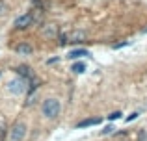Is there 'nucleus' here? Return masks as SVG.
Returning <instances> with one entry per match:
<instances>
[{
	"label": "nucleus",
	"instance_id": "nucleus-6",
	"mask_svg": "<svg viewBox=\"0 0 147 141\" xmlns=\"http://www.w3.org/2000/svg\"><path fill=\"white\" fill-rule=\"evenodd\" d=\"M41 35L45 37V39H56V35H58V26L56 24H47V26H43V30H41Z\"/></svg>",
	"mask_w": 147,
	"mask_h": 141
},
{
	"label": "nucleus",
	"instance_id": "nucleus-7",
	"mask_svg": "<svg viewBox=\"0 0 147 141\" xmlns=\"http://www.w3.org/2000/svg\"><path fill=\"white\" fill-rule=\"evenodd\" d=\"M15 71H17V74L21 76V78H24V80H32V76H34V72H32V69H30L28 65H19Z\"/></svg>",
	"mask_w": 147,
	"mask_h": 141
},
{
	"label": "nucleus",
	"instance_id": "nucleus-12",
	"mask_svg": "<svg viewBox=\"0 0 147 141\" xmlns=\"http://www.w3.org/2000/svg\"><path fill=\"white\" fill-rule=\"evenodd\" d=\"M138 141H147V128H142L138 132Z\"/></svg>",
	"mask_w": 147,
	"mask_h": 141
},
{
	"label": "nucleus",
	"instance_id": "nucleus-3",
	"mask_svg": "<svg viewBox=\"0 0 147 141\" xmlns=\"http://www.w3.org/2000/svg\"><path fill=\"white\" fill-rule=\"evenodd\" d=\"M26 130H28L26 123H22V121L15 123L13 126H11V130H9V141H22L24 136H26Z\"/></svg>",
	"mask_w": 147,
	"mask_h": 141
},
{
	"label": "nucleus",
	"instance_id": "nucleus-5",
	"mask_svg": "<svg viewBox=\"0 0 147 141\" xmlns=\"http://www.w3.org/2000/svg\"><path fill=\"white\" fill-rule=\"evenodd\" d=\"M32 21H34V15L28 11V13H24V15H21V17L15 19V28L17 30H24V28H28V26L32 24Z\"/></svg>",
	"mask_w": 147,
	"mask_h": 141
},
{
	"label": "nucleus",
	"instance_id": "nucleus-19",
	"mask_svg": "<svg viewBox=\"0 0 147 141\" xmlns=\"http://www.w3.org/2000/svg\"><path fill=\"white\" fill-rule=\"evenodd\" d=\"M0 74H2V71H0Z\"/></svg>",
	"mask_w": 147,
	"mask_h": 141
},
{
	"label": "nucleus",
	"instance_id": "nucleus-1",
	"mask_svg": "<svg viewBox=\"0 0 147 141\" xmlns=\"http://www.w3.org/2000/svg\"><path fill=\"white\" fill-rule=\"evenodd\" d=\"M41 112H43V115L47 117V119H56V117L60 115V112H61L60 100H58V98H47V100H43Z\"/></svg>",
	"mask_w": 147,
	"mask_h": 141
},
{
	"label": "nucleus",
	"instance_id": "nucleus-18",
	"mask_svg": "<svg viewBox=\"0 0 147 141\" xmlns=\"http://www.w3.org/2000/svg\"><path fill=\"white\" fill-rule=\"evenodd\" d=\"M58 61H60V58H52V59H49L50 65H52V63H58Z\"/></svg>",
	"mask_w": 147,
	"mask_h": 141
},
{
	"label": "nucleus",
	"instance_id": "nucleus-15",
	"mask_svg": "<svg viewBox=\"0 0 147 141\" xmlns=\"http://www.w3.org/2000/svg\"><path fill=\"white\" fill-rule=\"evenodd\" d=\"M138 115H140V113H136V112H134V113H130V115L129 117H127V123H130V121H134V119H138Z\"/></svg>",
	"mask_w": 147,
	"mask_h": 141
},
{
	"label": "nucleus",
	"instance_id": "nucleus-4",
	"mask_svg": "<svg viewBox=\"0 0 147 141\" xmlns=\"http://www.w3.org/2000/svg\"><path fill=\"white\" fill-rule=\"evenodd\" d=\"M82 41H86V33H84L82 30H75V32H71L69 35L61 37L60 45H65V43H82Z\"/></svg>",
	"mask_w": 147,
	"mask_h": 141
},
{
	"label": "nucleus",
	"instance_id": "nucleus-13",
	"mask_svg": "<svg viewBox=\"0 0 147 141\" xmlns=\"http://www.w3.org/2000/svg\"><path fill=\"white\" fill-rule=\"evenodd\" d=\"M121 115H123L121 112H114V113L108 115V121H117V119H121Z\"/></svg>",
	"mask_w": 147,
	"mask_h": 141
},
{
	"label": "nucleus",
	"instance_id": "nucleus-9",
	"mask_svg": "<svg viewBox=\"0 0 147 141\" xmlns=\"http://www.w3.org/2000/svg\"><path fill=\"white\" fill-rule=\"evenodd\" d=\"M82 56H90V52H88L86 48H75V50L69 52L67 58L69 59H78V58H82Z\"/></svg>",
	"mask_w": 147,
	"mask_h": 141
},
{
	"label": "nucleus",
	"instance_id": "nucleus-8",
	"mask_svg": "<svg viewBox=\"0 0 147 141\" xmlns=\"http://www.w3.org/2000/svg\"><path fill=\"white\" fill-rule=\"evenodd\" d=\"M17 52L21 56H30L34 52V48H32V45L30 43H26V41H22V43H19L17 45Z\"/></svg>",
	"mask_w": 147,
	"mask_h": 141
},
{
	"label": "nucleus",
	"instance_id": "nucleus-11",
	"mask_svg": "<svg viewBox=\"0 0 147 141\" xmlns=\"http://www.w3.org/2000/svg\"><path fill=\"white\" fill-rule=\"evenodd\" d=\"M71 71H73V72H76V74H82V72L86 71V65H84L82 61H76V63H73Z\"/></svg>",
	"mask_w": 147,
	"mask_h": 141
},
{
	"label": "nucleus",
	"instance_id": "nucleus-17",
	"mask_svg": "<svg viewBox=\"0 0 147 141\" xmlns=\"http://www.w3.org/2000/svg\"><path fill=\"white\" fill-rule=\"evenodd\" d=\"M125 45H127V43L123 41V43H117V45H114V48H121V47H125Z\"/></svg>",
	"mask_w": 147,
	"mask_h": 141
},
{
	"label": "nucleus",
	"instance_id": "nucleus-10",
	"mask_svg": "<svg viewBox=\"0 0 147 141\" xmlns=\"http://www.w3.org/2000/svg\"><path fill=\"white\" fill-rule=\"evenodd\" d=\"M95 124H100V119L95 117V119H84L76 124V128H88V126H95Z\"/></svg>",
	"mask_w": 147,
	"mask_h": 141
},
{
	"label": "nucleus",
	"instance_id": "nucleus-14",
	"mask_svg": "<svg viewBox=\"0 0 147 141\" xmlns=\"http://www.w3.org/2000/svg\"><path fill=\"white\" fill-rule=\"evenodd\" d=\"M6 11H7V6L2 2V0H0V17H2V15H6Z\"/></svg>",
	"mask_w": 147,
	"mask_h": 141
},
{
	"label": "nucleus",
	"instance_id": "nucleus-16",
	"mask_svg": "<svg viewBox=\"0 0 147 141\" xmlns=\"http://www.w3.org/2000/svg\"><path fill=\"white\" fill-rule=\"evenodd\" d=\"M112 130H114V128H112V126H106V128H104V130H100V134H102V136H106V134H110Z\"/></svg>",
	"mask_w": 147,
	"mask_h": 141
},
{
	"label": "nucleus",
	"instance_id": "nucleus-2",
	"mask_svg": "<svg viewBox=\"0 0 147 141\" xmlns=\"http://www.w3.org/2000/svg\"><path fill=\"white\" fill-rule=\"evenodd\" d=\"M26 89H28V80L21 78V76H17V78L7 82V91H9L11 95H22Z\"/></svg>",
	"mask_w": 147,
	"mask_h": 141
}]
</instances>
